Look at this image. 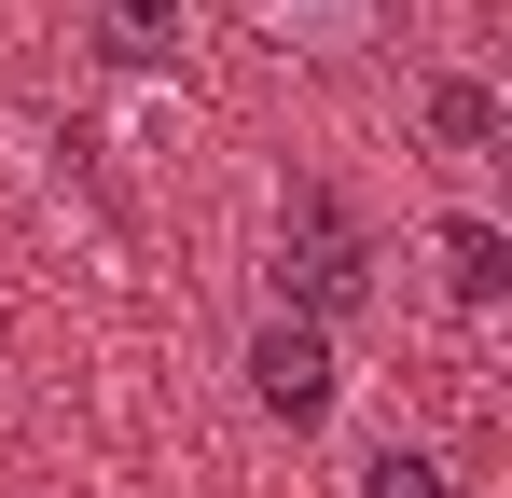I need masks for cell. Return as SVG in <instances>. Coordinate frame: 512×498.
Masks as SVG:
<instances>
[{"mask_svg": "<svg viewBox=\"0 0 512 498\" xmlns=\"http://www.w3.org/2000/svg\"><path fill=\"white\" fill-rule=\"evenodd\" d=\"M360 498H443V471H429L416 443H374L360 457Z\"/></svg>", "mask_w": 512, "mask_h": 498, "instance_id": "8992f818", "label": "cell"}, {"mask_svg": "<svg viewBox=\"0 0 512 498\" xmlns=\"http://www.w3.org/2000/svg\"><path fill=\"white\" fill-rule=\"evenodd\" d=\"M97 14H111V42H125V56H153V42H180V0H97Z\"/></svg>", "mask_w": 512, "mask_h": 498, "instance_id": "52a82bcc", "label": "cell"}, {"mask_svg": "<svg viewBox=\"0 0 512 498\" xmlns=\"http://www.w3.org/2000/svg\"><path fill=\"white\" fill-rule=\"evenodd\" d=\"M374 14H388V0H263L277 42H374Z\"/></svg>", "mask_w": 512, "mask_h": 498, "instance_id": "277c9868", "label": "cell"}, {"mask_svg": "<svg viewBox=\"0 0 512 498\" xmlns=\"http://www.w3.org/2000/svg\"><path fill=\"white\" fill-rule=\"evenodd\" d=\"M333 388H346V374H333V332H319V319H263V332H250V402H263V415L319 429Z\"/></svg>", "mask_w": 512, "mask_h": 498, "instance_id": "7a4b0ae2", "label": "cell"}, {"mask_svg": "<svg viewBox=\"0 0 512 498\" xmlns=\"http://www.w3.org/2000/svg\"><path fill=\"white\" fill-rule=\"evenodd\" d=\"M429 139H443V153H499V97H485L471 70H443L429 83Z\"/></svg>", "mask_w": 512, "mask_h": 498, "instance_id": "3957f363", "label": "cell"}, {"mask_svg": "<svg viewBox=\"0 0 512 498\" xmlns=\"http://www.w3.org/2000/svg\"><path fill=\"white\" fill-rule=\"evenodd\" d=\"M277 249H291L277 277L305 291V319H346V305L374 291V249H360V222H346L319 180H291V208H277Z\"/></svg>", "mask_w": 512, "mask_h": 498, "instance_id": "6da1fadb", "label": "cell"}, {"mask_svg": "<svg viewBox=\"0 0 512 498\" xmlns=\"http://www.w3.org/2000/svg\"><path fill=\"white\" fill-rule=\"evenodd\" d=\"M443 277H457L471 305H499V291H512V249H499V222H443Z\"/></svg>", "mask_w": 512, "mask_h": 498, "instance_id": "5b68a950", "label": "cell"}]
</instances>
